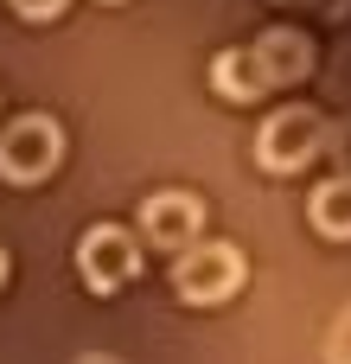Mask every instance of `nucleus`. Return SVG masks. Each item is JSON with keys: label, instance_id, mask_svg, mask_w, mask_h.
Returning <instances> with one entry per match:
<instances>
[{"label": "nucleus", "instance_id": "nucleus-1", "mask_svg": "<svg viewBox=\"0 0 351 364\" xmlns=\"http://www.w3.org/2000/svg\"><path fill=\"white\" fill-rule=\"evenodd\" d=\"M326 134H333L326 109H313V102H288V109L262 115V128H256V166L275 173V179L307 173L313 160H326Z\"/></svg>", "mask_w": 351, "mask_h": 364}, {"label": "nucleus", "instance_id": "nucleus-2", "mask_svg": "<svg viewBox=\"0 0 351 364\" xmlns=\"http://www.w3.org/2000/svg\"><path fill=\"white\" fill-rule=\"evenodd\" d=\"M243 282H249V256L224 237H198L192 250L173 256V294L185 307H224L243 294Z\"/></svg>", "mask_w": 351, "mask_h": 364}, {"label": "nucleus", "instance_id": "nucleus-3", "mask_svg": "<svg viewBox=\"0 0 351 364\" xmlns=\"http://www.w3.org/2000/svg\"><path fill=\"white\" fill-rule=\"evenodd\" d=\"M58 160H64V128L51 115L32 109L0 128V179L6 186H45L58 173Z\"/></svg>", "mask_w": 351, "mask_h": 364}, {"label": "nucleus", "instance_id": "nucleus-4", "mask_svg": "<svg viewBox=\"0 0 351 364\" xmlns=\"http://www.w3.org/2000/svg\"><path fill=\"white\" fill-rule=\"evenodd\" d=\"M77 275H83L90 294H122V288L141 275V243H134V230H122V224H90V230L77 237Z\"/></svg>", "mask_w": 351, "mask_h": 364}, {"label": "nucleus", "instance_id": "nucleus-5", "mask_svg": "<svg viewBox=\"0 0 351 364\" xmlns=\"http://www.w3.org/2000/svg\"><path fill=\"white\" fill-rule=\"evenodd\" d=\"M205 237V198L185 192V186H166V192H147L141 198V243L179 256Z\"/></svg>", "mask_w": 351, "mask_h": 364}, {"label": "nucleus", "instance_id": "nucleus-6", "mask_svg": "<svg viewBox=\"0 0 351 364\" xmlns=\"http://www.w3.org/2000/svg\"><path fill=\"white\" fill-rule=\"evenodd\" d=\"M249 51H256V64H262L269 90H294V83H307V77H313V38H307V32H294V26H269Z\"/></svg>", "mask_w": 351, "mask_h": 364}, {"label": "nucleus", "instance_id": "nucleus-7", "mask_svg": "<svg viewBox=\"0 0 351 364\" xmlns=\"http://www.w3.org/2000/svg\"><path fill=\"white\" fill-rule=\"evenodd\" d=\"M211 90H217L224 102H262V96H269V77H262V64H256L249 45H224V51L211 58Z\"/></svg>", "mask_w": 351, "mask_h": 364}, {"label": "nucleus", "instance_id": "nucleus-8", "mask_svg": "<svg viewBox=\"0 0 351 364\" xmlns=\"http://www.w3.org/2000/svg\"><path fill=\"white\" fill-rule=\"evenodd\" d=\"M307 224L326 237V243H351V179H320L307 192Z\"/></svg>", "mask_w": 351, "mask_h": 364}, {"label": "nucleus", "instance_id": "nucleus-9", "mask_svg": "<svg viewBox=\"0 0 351 364\" xmlns=\"http://www.w3.org/2000/svg\"><path fill=\"white\" fill-rule=\"evenodd\" d=\"M320 358L326 364H351V301L326 320V339H320Z\"/></svg>", "mask_w": 351, "mask_h": 364}, {"label": "nucleus", "instance_id": "nucleus-10", "mask_svg": "<svg viewBox=\"0 0 351 364\" xmlns=\"http://www.w3.org/2000/svg\"><path fill=\"white\" fill-rule=\"evenodd\" d=\"M326 160L339 166V179H351V115H345V122H333V134H326Z\"/></svg>", "mask_w": 351, "mask_h": 364}, {"label": "nucleus", "instance_id": "nucleus-11", "mask_svg": "<svg viewBox=\"0 0 351 364\" xmlns=\"http://www.w3.org/2000/svg\"><path fill=\"white\" fill-rule=\"evenodd\" d=\"M6 6H13L19 19H58V13H64L70 0H6Z\"/></svg>", "mask_w": 351, "mask_h": 364}, {"label": "nucleus", "instance_id": "nucleus-12", "mask_svg": "<svg viewBox=\"0 0 351 364\" xmlns=\"http://www.w3.org/2000/svg\"><path fill=\"white\" fill-rule=\"evenodd\" d=\"M320 13H326V19H345V13H351V0H320Z\"/></svg>", "mask_w": 351, "mask_h": 364}, {"label": "nucleus", "instance_id": "nucleus-13", "mask_svg": "<svg viewBox=\"0 0 351 364\" xmlns=\"http://www.w3.org/2000/svg\"><path fill=\"white\" fill-rule=\"evenodd\" d=\"M77 364H122V358H109V352H83Z\"/></svg>", "mask_w": 351, "mask_h": 364}, {"label": "nucleus", "instance_id": "nucleus-14", "mask_svg": "<svg viewBox=\"0 0 351 364\" xmlns=\"http://www.w3.org/2000/svg\"><path fill=\"white\" fill-rule=\"evenodd\" d=\"M275 6H313V13H320V0H275Z\"/></svg>", "mask_w": 351, "mask_h": 364}, {"label": "nucleus", "instance_id": "nucleus-15", "mask_svg": "<svg viewBox=\"0 0 351 364\" xmlns=\"http://www.w3.org/2000/svg\"><path fill=\"white\" fill-rule=\"evenodd\" d=\"M0 288H6V250H0Z\"/></svg>", "mask_w": 351, "mask_h": 364}, {"label": "nucleus", "instance_id": "nucleus-16", "mask_svg": "<svg viewBox=\"0 0 351 364\" xmlns=\"http://www.w3.org/2000/svg\"><path fill=\"white\" fill-rule=\"evenodd\" d=\"M102 6H122V0H102Z\"/></svg>", "mask_w": 351, "mask_h": 364}]
</instances>
